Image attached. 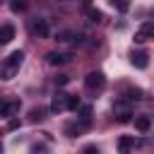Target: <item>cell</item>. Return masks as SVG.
<instances>
[{"mask_svg":"<svg viewBox=\"0 0 154 154\" xmlns=\"http://www.w3.org/2000/svg\"><path fill=\"white\" fill-rule=\"evenodd\" d=\"M22 63H24V51H12V53L0 63V79H12V77L19 72Z\"/></svg>","mask_w":154,"mask_h":154,"instance_id":"6da1fadb","label":"cell"},{"mask_svg":"<svg viewBox=\"0 0 154 154\" xmlns=\"http://www.w3.org/2000/svg\"><path fill=\"white\" fill-rule=\"evenodd\" d=\"M84 87H87L89 91H103V87H106L103 72H89V75L84 77Z\"/></svg>","mask_w":154,"mask_h":154,"instance_id":"7a4b0ae2","label":"cell"},{"mask_svg":"<svg viewBox=\"0 0 154 154\" xmlns=\"http://www.w3.org/2000/svg\"><path fill=\"white\" fill-rule=\"evenodd\" d=\"M22 101L19 99H2L0 101V118H12L14 113H19Z\"/></svg>","mask_w":154,"mask_h":154,"instance_id":"3957f363","label":"cell"},{"mask_svg":"<svg viewBox=\"0 0 154 154\" xmlns=\"http://www.w3.org/2000/svg\"><path fill=\"white\" fill-rule=\"evenodd\" d=\"M149 38H154V22H142L135 31V43H147Z\"/></svg>","mask_w":154,"mask_h":154,"instance_id":"277c9868","label":"cell"},{"mask_svg":"<svg viewBox=\"0 0 154 154\" xmlns=\"http://www.w3.org/2000/svg\"><path fill=\"white\" fill-rule=\"evenodd\" d=\"M67 101H70V94H63V91H58L55 96H53V101H51V113H63V111H67Z\"/></svg>","mask_w":154,"mask_h":154,"instance_id":"5b68a950","label":"cell"},{"mask_svg":"<svg viewBox=\"0 0 154 154\" xmlns=\"http://www.w3.org/2000/svg\"><path fill=\"white\" fill-rule=\"evenodd\" d=\"M113 113H116V120H118V123H130V120H132V111H130V106H128L125 101H118V103L113 106Z\"/></svg>","mask_w":154,"mask_h":154,"instance_id":"8992f818","label":"cell"},{"mask_svg":"<svg viewBox=\"0 0 154 154\" xmlns=\"http://www.w3.org/2000/svg\"><path fill=\"white\" fill-rule=\"evenodd\" d=\"M29 29H31V34H34V36H38V38H46V36L51 34V29H48V22H46V19H31Z\"/></svg>","mask_w":154,"mask_h":154,"instance_id":"52a82bcc","label":"cell"},{"mask_svg":"<svg viewBox=\"0 0 154 154\" xmlns=\"http://www.w3.org/2000/svg\"><path fill=\"white\" fill-rule=\"evenodd\" d=\"M135 147H137L135 137H130V135H120L118 137V154H132Z\"/></svg>","mask_w":154,"mask_h":154,"instance_id":"ba28073f","label":"cell"},{"mask_svg":"<svg viewBox=\"0 0 154 154\" xmlns=\"http://www.w3.org/2000/svg\"><path fill=\"white\" fill-rule=\"evenodd\" d=\"M147 58H149V55H147L144 51H132V53H130V63H132L137 70H144V67L149 65V60H147Z\"/></svg>","mask_w":154,"mask_h":154,"instance_id":"9c48e42d","label":"cell"},{"mask_svg":"<svg viewBox=\"0 0 154 154\" xmlns=\"http://www.w3.org/2000/svg\"><path fill=\"white\" fill-rule=\"evenodd\" d=\"M46 60H48V65L58 67V65L70 63V55H67V53H58V51H53V53H48V55H46Z\"/></svg>","mask_w":154,"mask_h":154,"instance_id":"30bf717a","label":"cell"},{"mask_svg":"<svg viewBox=\"0 0 154 154\" xmlns=\"http://www.w3.org/2000/svg\"><path fill=\"white\" fill-rule=\"evenodd\" d=\"M14 38V26L12 24H2L0 26V43H10Z\"/></svg>","mask_w":154,"mask_h":154,"instance_id":"8fae6325","label":"cell"},{"mask_svg":"<svg viewBox=\"0 0 154 154\" xmlns=\"http://www.w3.org/2000/svg\"><path fill=\"white\" fill-rule=\"evenodd\" d=\"M135 128H137L140 132H147V130L152 128V120H149V116H135Z\"/></svg>","mask_w":154,"mask_h":154,"instance_id":"7c38bea8","label":"cell"},{"mask_svg":"<svg viewBox=\"0 0 154 154\" xmlns=\"http://www.w3.org/2000/svg\"><path fill=\"white\" fill-rule=\"evenodd\" d=\"M84 14L89 17V22H96V24H99V22L103 19V14H101V12L96 10V7H91V5H87V7H84Z\"/></svg>","mask_w":154,"mask_h":154,"instance_id":"4fadbf2b","label":"cell"},{"mask_svg":"<svg viewBox=\"0 0 154 154\" xmlns=\"http://www.w3.org/2000/svg\"><path fill=\"white\" fill-rule=\"evenodd\" d=\"M41 118H46V108H41V106H38V108H31L29 120H34V123H36V120H41Z\"/></svg>","mask_w":154,"mask_h":154,"instance_id":"5bb4252c","label":"cell"},{"mask_svg":"<svg viewBox=\"0 0 154 154\" xmlns=\"http://www.w3.org/2000/svg\"><path fill=\"white\" fill-rule=\"evenodd\" d=\"M111 5L120 12H128V0H111Z\"/></svg>","mask_w":154,"mask_h":154,"instance_id":"9a60e30c","label":"cell"},{"mask_svg":"<svg viewBox=\"0 0 154 154\" xmlns=\"http://www.w3.org/2000/svg\"><path fill=\"white\" fill-rule=\"evenodd\" d=\"M79 108V96H70V101H67V111H77Z\"/></svg>","mask_w":154,"mask_h":154,"instance_id":"2e32d148","label":"cell"},{"mask_svg":"<svg viewBox=\"0 0 154 154\" xmlns=\"http://www.w3.org/2000/svg\"><path fill=\"white\" fill-rule=\"evenodd\" d=\"M10 7H12V12H22V10L26 7V2H24V0H12Z\"/></svg>","mask_w":154,"mask_h":154,"instance_id":"e0dca14e","label":"cell"},{"mask_svg":"<svg viewBox=\"0 0 154 154\" xmlns=\"http://www.w3.org/2000/svg\"><path fill=\"white\" fill-rule=\"evenodd\" d=\"M43 152H46L43 144H34V147H31V154H43Z\"/></svg>","mask_w":154,"mask_h":154,"instance_id":"ac0fdd59","label":"cell"},{"mask_svg":"<svg viewBox=\"0 0 154 154\" xmlns=\"http://www.w3.org/2000/svg\"><path fill=\"white\" fill-rule=\"evenodd\" d=\"M55 84H67V75H60V77H55Z\"/></svg>","mask_w":154,"mask_h":154,"instance_id":"d6986e66","label":"cell"},{"mask_svg":"<svg viewBox=\"0 0 154 154\" xmlns=\"http://www.w3.org/2000/svg\"><path fill=\"white\" fill-rule=\"evenodd\" d=\"M17 125H19V120H17V118H12V120H10V123H7V128H10V130H14V128H17Z\"/></svg>","mask_w":154,"mask_h":154,"instance_id":"ffe728a7","label":"cell"},{"mask_svg":"<svg viewBox=\"0 0 154 154\" xmlns=\"http://www.w3.org/2000/svg\"><path fill=\"white\" fill-rule=\"evenodd\" d=\"M82 154H99V149H96V147H87Z\"/></svg>","mask_w":154,"mask_h":154,"instance_id":"44dd1931","label":"cell"},{"mask_svg":"<svg viewBox=\"0 0 154 154\" xmlns=\"http://www.w3.org/2000/svg\"><path fill=\"white\" fill-rule=\"evenodd\" d=\"M0 154H2V144H0Z\"/></svg>","mask_w":154,"mask_h":154,"instance_id":"7402d4cb","label":"cell"}]
</instances>
